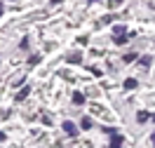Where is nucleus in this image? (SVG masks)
Here are the masks:
<instances>
[{"instance_id": "f257e3e1", "label": "nucleus", "mask_w": 155, "mask_h": 148, "mask_svg": "<svg viewBox=\"0 0 155 148\" xmlns=\"http://www.w3.org/2000/svg\"><path fill=\"white\" fill-rule=\"evenodd\" d=\"M64 132H66L68 136H75V134H78V127L71 122V120H66V122H64Z\"/></svg>"}, {"instance_id": "f03ea898", "label": "nucleus", "mask_w": 155, "mask_h": 148, "mask_svg": "<svg viewBox=\"0 0 155 148\" xmlns=\"http://www.w3.org/2000/svg\"><path fill=\"white\" fill-rule=\"evenodd\" d=\"M120 146H122V136L113 132V134H110V148H120Z\"/></svg>"}, {"instance_id": "7ed1b4c3", "label": "nucleus", "mask_w": 155, "mask_h": 148, "mask_svg": "<svg viewBox=\"0 0 155 148\" xmlns=\"http://www.w3.org/2000/svg\"><path fill=\"white\" fill-rule=\"evenodd\" d=\"M129 38H134V35L125 33V35H117V38H113V40H115V45H125V42H129Z\"/></svg>"}, {"instance_id": "20e7f679", "label": "nucleus", "mask_w": 155, "mask_h": 148, "mask_svg": "<svg viewBox=\"0 0 155 148\" xmlns=\"http://www.w3.org/2000/svg\"><path fill=\"white\" fill-rule=\"evenodd\" d=\"M28 94H31V87H21V92L17 94V101H24V99L28 97Z\"/></svg>"}, {"instance_id": "39448f33", "label": "nucleus", "mask_w": 155, "mask_h": 148, "mask_svg": "<svg viewBox=\"0 0 155 148\" xmlns=\"http://www.w3.org/2000/svg\"><path fill=\"white\" fill-rule=\"evenodd\" d=\"M73 104H75V106H82V104H85V97H82L80 92H75V94H73Z\"/></svg>"}, {"instance_id": "423d86ee", "label": "nucleus", "mask_w": 155, "mask_h": 148, "mask_svg": "<svg viewBox=\"0 0 155 148\" xmlns=\"http://www.w3.org/2000/svg\"><path fill=\"white\" fill-rule=\"evenodd\" d=\"M125 33H127V28L122 26V24H117L115 28H113V35H125Z\"/></svg>"}, {"instance_id": "0eeeda50", "label": "nucleus", "mask_w": 155, "mask_h": 148, "mask_svg": "<svg viewBox=\"0 0 155 148\" xmlns=\"http://www.w3.org/2000/svg\"><path fill=\"white\" fill-rule=\"evenodd\" d=\"M134 87H136V80L134 78H127L125 80V89H134Z\"/></svg>"}, {"instance_id": "6e6552de", "label": "nucleus", "mask_w": 155, "mask_h": 148, "mask_svg": "<svg viewBox=\"0 0 155 148\" xmlns=\"http://www.w3.org/2000/svg\"><path fill=\"white\" fill-rule=\"evenodd\" d=\"M80 61H82L80 54H71V57H68V64H80Z\"/></svg>"}, {"instance_id": "1a4fd4ad", "label": "nucleus", "mask_w": 155, "mask_h": 148, "mask_svg": "<svg viewBox=\"0 0 155 148\" xmlns=\"http://www.w3.org/2000/svg\"><path fill=\"white\" fill-rule=\"evenodd\" d=\"M80 127H82V129H89V127H92V120H89V118H82Z\"/></svg>"}, {"instance_id": "9d476101", "label": "nucleus", "mask_w": 155, "mask_h": 148, "mask_svg": "<svg viewBox=\"0 0 155 148\" xmlns=\"http://www.w3.org/2000/svg\"><path fill=\"white\" fill-rule=\"evenodd\" d=\"M120 5H122V0H108V7H113V10L120 7Z\"/></svg>"}, {"instance_id": "9b49d317", "label": "nucleus", "mask_w": 155, "mask_h": 148, "mask_svg": "<svg viewBox=\"0 0 155 148\" xmlns=\"http://www.w3.org/2000/svg\"><path fill=\"white\" fill-rule=\"evenodd\" d=\"M150 118V115H148V113H146V110H141V113H139V122H146V120Z\"/></svg>"}, {"instance_id": "f8f14e48", "label": "nucleus", "mask_w": 155, "mask_h": 148, "mask_svg": "<svg viewBox=\"0 0 155 148\" xmlns=\"http://www.w3.org/2000/svg\"><path fill=\"white\" fill-rule=\"evenodd\" d=\"M132 61H136V54H125V64H132Z\"/></svg>"}, {"instance_id": "ddd939ff", "label": "nucleus", "mask_w": 155, "mask_h": 148, "mask_svg": "<svg viewBox=\"0 0 155 148\" xmlns=\"http://www.w3.org/2000/svg\"><path fill=\"white\" fill-rule=\"evenodd\" d=\"M139 64H141V66H143V68H146V66H150V57H143V59L139 61Z\"/></svg>"}, {"instance_id": "4468645a", "label": "nucleus", "mask_w": 155, "mask_h": 148, "mask_svg": "<svg viewBox=\"0 0 155 148\" xmlns=\"http://www.w3.org/2000/svg\"><path fill=\"white\" fill-rule=\"evenodd\" d=\"M0 141H5V134H2V132H0Z\"/></svg>"}, {"instance_id": "2eb2a0df", "label": "nucleus", "mask_w": 155, "mask_h": 148, "mask_svg": "<svg viewBox=\"0 0 155 148\" xmlns=\"http://www.w3.org/2000/svg\"><path fill=\"white\" fill-rule=\"evenodd\" d=\"M57 2H61V0H52V5H57Z\"/></svg>"}, {"instance_id": "dca6fc26", "label": "nucleus", "mask_w": 155, "mask_h": 148, "mask_svg": "<svg viewBox=\"0 0 155 148\" xmlns=\"http://www.w3.org/2000/svg\"><path fill=\"white\" fill-rule=\"evenodd\" d=\"M0 17H2V5H0Z\"/></svg>"}, {"instance_id": "f3484780", "label": "nucleus", "mask_w": 155, "mask_h": 148, "mask_svg": "<svg viewBox=\"0 0 155 148\" xmlns=\"http://www.w3.org/2000/svg\"><path fill=\"white\" fill-rule=\"evenodd\" d=\"M153 143H155V132H153Z\"/></svg>"}, {"instance_id": "a211bd4d", "label": "nucleus", "mask_w": 155, "mask_h": 148, "mask_svg": "<svg viewBox=\"0 0 155 148\" xmlns=\"http://www.w3.org/2000/svg\"><path fill=\"white\" fill-rule=\"evenodd\" d=\"M153 122H155V113H153Z\"/></svg>"}, {"instance_id": "6ab92c4d", "label": "nucleus", "mask_w": 155, "mask_h": 148, "mask_svg": "<svg viewBox=\"0 0 155 148\" xmlns=\"http://www.w3.org/2000/svg\"><path fill=\"white\" fill-rule=\"evenodd\" d=\"M89 2H97V0H89Z\"/></svg>"}]
</instances>
